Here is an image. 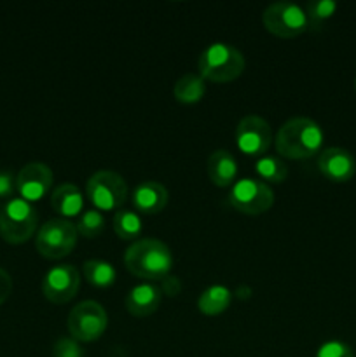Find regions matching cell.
Segmentation results:
<instances>
[{
  "label": "cell",
  "mask_w": 356,
  "mask_h": 357,
  "mask_svg": "<svg viewBox=\"0 0 356 357\" xmlns=\"http://www.w3.org/2000/svg\"><path fill=\"white\" fill-rule=\"evenodd\" d=\"M323 129L309 117H293L276 132L274 145L279 155L302 160L316 155L323 145Z\"/></svg>",
  "instance_id": "6da1fadb"
},
{
  "label": "cell",
  "mask_w": 356,
  "mask_h": 357,
  "mask_svg": "<svg viewBox=\"0 0 356 357\" xmlns=\"http://www.w3.org/2000/svg\"><path fill=\"white\" fill-rule=\"evenodd\" d=\"M124 265L133 275L147 281H163L173 268V255L163 241L138 239L124 253Z\"/></svg>",
  "instance_id": "7a4b0ae2"
},
{
  "label": "cell",
  "mask_w": 356,
  "mask_h": 357,
  "mask_svg": "<svg viewBox=\"0 0 356 357\" xmlns=\"http://www.w3.org/2000/svg\"><path fill=\"white\" fill-rule=\"evenodd\" d=\"M246 59L243 52L225 42H213L201 52L198 61L199 75L209 82L227 84L244 72Z\"/></svg>",
  "instance_id": "3957f363"
},
{
  "label": "cell",
  "mask_w": 356,
  "mask_h": 357,
  "mask_svg": "<svg viewBox=\"0 0 356 357\" xmlns=\"http://www.w3.org/2000/svg\"><path fill=\"white\" fill-rule=\"evenodd\" d=\"M38 215L31 202L13 197L0 208V237L9 244H23L37 230Z\"/></svg>",
  "instance_id": "277c9868"
},
{
  "label": "cell",
  "mask_w": 356,
  "mask_h": 357,
  "mask_svg": "<svg viewBox=\"0 0 356 357\" xmlns=\"http://www.w3.org/2000/svg\"><path fill=\"white\" fill-rule=\"evenodd\" d=\"M77 239H79V232L70 220L54 218L42 223L35 237V248L44 258L61 260L72 253Z\"/></svg>",
  "instance_id": "5b68a950"
},
{
  "label": "cell",
  "mask_w": 356,
  "mask_h": 357,
  "mask_svg": "<svg viewBox=\"0 0 356 357\" xmlns=\"http://www.w3.org/2000/svg\"><path fill=\"white\" fill-rule=\"evenodd\" d=\"M86 194L98 211H114L128 201V183L121 174L101 169L89 176Z\"/></svg>",
  "instance_id": "8992f818"
},
{
  "label": "cell",
  "mask_w": 356,
  "mask_h": 357,
  "mask_svg": "<svg viewBox=\"0 0 356 357\" xmlns=\"http://www.w3.org/2000/svg\"><path fill=\"white\" fill-rule=\"evenodd\" d=\"M108 326V314L101 303L84 300L77 303L68 314L66 328L77 342H94L105 333Z\"/></svg>",
  "instance_id": "52a82bcc"
},
{
  "label": "cell",
  "mask_w": 356,
  "mask_h": 357,
  "mask_svg": "<svg viewBox=\"0 0 356 357\" xmlns=\"http://www.w3.org/2000/svg\"><path fill=\"white\" fill-rule=\"evenodd\" d=\"M262 23L269 33L279 38H293L307 30L306 9L295 2H274L262 14Z\"/></svg>",
  "instance_id": "ba28073f"
},
{
  "label": "cell",
  "mask_w": 356,
  "mask_h": 357,
  "mask_svg": "<svg viewBox=\"0 0 356 357\" xmlns=\"http://www.w3.org/2000/svg\"><path fill=\"white\" fill-rule=\"evenodd\" d=\"M229 202L234 209L244 215H262L274 204V192L262 180L243 178L230 188Z\"/></svg>",
  "instance_id": "9c48e42d"
},
{
  "label": "cell",
  "mask_w": 356,
  "mask_h": 357,
  "mask_svg": "<svg viewBox=\"0 0 356 357\" xmlns=\"http://www.w3.org/2000/svg\"><path fill=\"white\" fill-rule=\"evenodd\" d=\"M272 129L260 115H246L236 128L237 149L251 157H262L272 145Z\"/></svg>",
  "instance_id": "30bf717a"
},
{
  "label": "cell",
  "mask_w": 356,
  "mask_h": 357,
  "mask_svg": "<svg viewBox=\"0 0 356 357\" xmlns=\"http://www.w3.org/2000/svg\"><path fill=\"white\" fill-rule=\"evenodd\" d=\"M80 288V274L73 265L59 264L49 268L42 279V293L51 303L70 302Z\"/></svg>",
  "instance_id": "8fae6325"
},
{
  "label": "cell",
  "mask_w": 356,
  "mask_h": 357,
  "mask_svg": "<svg viewBox=\"0 0 356 357\" xmlns=\"http://www.w3.org/2000/svg\"><path fill=\"white\" fill-rule=\"evenodd\" d=\"M54 174L51 167L44 162H28L20 169L16 176V188L20 192L21 199L28 202H34L47 195L51 190Z\"/></svg>",
  "instance_id": "7c38bea8"
},
{
  "label": "cell",
  "mask_w": 356,
  "mask_h": 357,
  "mask_svg": "<svg viewBox=\"0 0 356 357\" xmlns=\"http://www.w3.org/2000/svg\"><path fill=\"white\" fill-rule=\"evenodd\" d=\"M318 167L327 180L334 183H346L356 174V159L349 150L330 146L320 152Z\"/></svg>",
  "instance_id": "4fadbf2b"
},
{
  "label": "cell",
  "mask_w": 356,
  "mask_h": 357,
  "mask_svg": "<svg viewBox=\"0 0 356 357\" xmlns=\"http://www.w3.org/2000/svg\"><path fill=\"white\" fill-rule=\"evenodd\" d=\"M133 206L143 215H157L164 211L170 201L168 188L156 180L140 181L131 194Z\"/></svg>",
  "instance_id": "5bb4252c"
},
{
  "label": "cell",
  "mask_w": 356,
  "mask_h": 357,
  "mask_svg": "<svg viewBox=\"0 0 356 357\" xmlns=\"http://www.w3.org/2000/svg\"><path fill=\"white\" fill-rule=\"evenodd\" d=\"M161 302H163V293H161L159 286L142 282V284H136L129 289L124 305L131 316L149 317L159 309Z\"/></svg>",
  "instance_id": "9a60e30c"
},
{
  "label": "cell",
  "mask_w": 356,
  "mask_h": 357,
  "mask_svg": "<svg viewBox=\"0 0 356 357\" xmlns=\"http://www.w3.org/2000/svg\"><path fill=\"white\" fill-rule=\"evenodd\" d=\"M206 173L215 187L227 188L234 183L237 176V162L229 150H215L209 153L206 162Z\"/></svg>",
  "instance_id": "2e32d148"
},
{
  "label": "cell",
  "mask_w": 356,
  "mask_h": 357,
  "mask_svg": "<svg viewBox=\"0 0 356 357\" xmlns=\"http://www.w3.org/2000/svg\"><path fill=\"white\" fill-rule=\"evenodd\" d=\"M51 206L58 215L65 216V220H68L80 215L84 208V197L77 185L61 183L52 190Z\"/></svg>",
  "instance_id": "e0dca14e"
},
{
  "label": "cell",
  "mask_w": 356,
  "mask_h": 357,
  "mask_svg": "<svg viewBox=\"0 0 356 357\" xmlns=\"http://www.w3.org/2000/svg\"><path fill=\"white\" fill-rule=\"evenodd\" d=\"M232 300V293L229 288L220 284H213L201 293L198 300V307L205 316H218L225 312Z\"/></svg>",
  "instance_id": "ac0fdd59"
},
{
  "label": "cell",
  "mask_w": 356,
  "mask_h": 357,
  "mask_svg": "<svg viewBox=\"0 0 356 357\" xmlns=\"http://www.w3.org/2000/svg\"><path fill=\"white\" fill-rule=\"evenodd\" d=\"M206 93V80L199 73H185L175 82L173 94L177 101L185 105H194L202 100Z\"/></svg>",
  "instance_id": "d6986e66"
},
{
  "label": "cell",
  "mask_w": 356,
  "mask_h": 357,
  "mask_svg": "<svg viewBox=\"0 0 356 357\" xmlns=\"http://www.w3.org/2000/svg\"><path fill=\"white\" fill-rule=\"evenodd\" d=\"M82 274L91 286L96 288H110L115 282L117 272L114 265L105 260H87L82 265Z\"/></svg>",
  "instance_id": "ffe728a7"
},
{
  "label": "cell",
  "mask_w": 356,
  "mask_h": 357,
  "mask_svg": "<svg viewBox=\"0 0 356 357\" xmlns=\"http://www.w3.org/2000/svg\"><path fill=\"white\" fill-rule=\"evenodd\" d=\"M255 171L262 181L267 183H283L288 178V166L279 157L262 155L255 162Z\"/></svg>",
  "instance_id": "44dd1931"
},
{
  "label": "cell",
  "mask_w": 356,
  "mask_h": 357,
  "mask_svg": "<svg viewBox=\"0 0 356 357\" xmlns=\"http://www.w3.org/2000/svg\"><path fill=\"white\" fill-rule=\"evenodd\" d=\"M112 225H114L117 237L124 241L136 239L142 234V218L138 213L131 211V209H117Z\"/></svg>",
  "instance_id": "7402d4cb"
},
{
  "label": "cell",
  "mask_w": 356,
  "mask_h": 357,
  "mask_svg": "<svg viewBox=\"0 0 356 357\" xmlns=\"http://www.w3.org/2000/svg\"><path fill=\"white\" fill-rule=\"evenodd\" d=\"M337 10V3L334 0H313L306 6L307 30H318L325 21L330 20Z\"/></svg>",
  "instance_id": "603a6c76"
},
{
  "label": "cell",
  "mask_w": 356,
  "mask_h": 357,
  "mask_svg": "<svg viewBox=\"0 0 356 357\" xmlns=\"http://www.w3.org/2000/svg\"><path fill=\"white\" fill-rule=\"evenodd\" d=\"M75 227L79 236L86 237V239H94L103 232L105 218L98 209H86L84 213H80Z\"/></svg>",
  "instance_id": "cb8c5ba5"
},
{
  "label": "cell",
  "mask_w": 356,
  "mask_h": 357,
  "mask_svg": "<svg viewBox=\"0 0 356 357\" xmlns=\"http://www.w3.org/2000/svg\"><path fill=\"white\" fill-rule=\"evenodd\" d=\"M52 356L54 357H84L82 347L79 345V342L73 340V338H59L58 342L52 347Z\"/></svg>",
  "instance_id": "d4e9b609"
},
{
  "label": "cell",
  "mask_w": 356,
  "mask_h": 357,
  "mask_svg": "<svg viewBox=\"0 0 356 357\" xmlns=\"http://www.w3.org/2000/svg\"><path fill=\"white\" fill-rule=\"evenodd\" d=\"M316 357H355L351 347L344 342L330 340L325 342L320 349H318Z\"/></svg>",
  "instance_id": "484cf974"
},
{
  "label": "cell",
  "mask_w": 356,
  "mask_h": 357,
  "mask_svg": "<svg viewBox=\"0 0 356 357\" xmlns=\"http://www.w3.org/2000/svg\"><path fill=\"white\" fill-rule=\"evenodd\" d=\"M16 190V176L13 171H0V201H10Z\"/></svg>",
  "instance_id": "4316f807"
},
{
  "label": "cell",
  "mask_w": 356,
  "mask_h": 357,
  "mask_svg": "<svg viewBox=\"0 0 356 357\" xmlns=\"http://www.w3.org/2000/svg\"><path fill=\"white\" fill-rule=\"evenodd\" d=\"M181 289V282L177 275H166L161 281V293L166 296H177Z\"/></svg>",
  "instance_id": "83f0119b"
},
{
  "label": "cell",
  "mask_w": 356,
  "mask_h": 357,
  "mask_svg": "<svg viewBox=\"0 0 356 357\" xmlns=\"http://www.w3.org/2000/svg\"><path fill=\"white\" fill-rule=\"evenodd\" d=\"M13 293V279L3 268H0V305L6 302Z\"/></svg>",
  "instance_id": "f1b7e54d"
},
{
  "label": "cell",
  "mask_w": 356,
  "mask_h": 357,
  "mask_svg": "<svg viewBox=\"0 0 356 357\" xmlns=\"http://www.w3.org/2000/svg\"><path fill=\"white\" fill-rule=\"evenodd\" d=\"M355 89H356V77H355Z\"/></svg>",
  "instance_id": "f546056e"
}]
</instances>
